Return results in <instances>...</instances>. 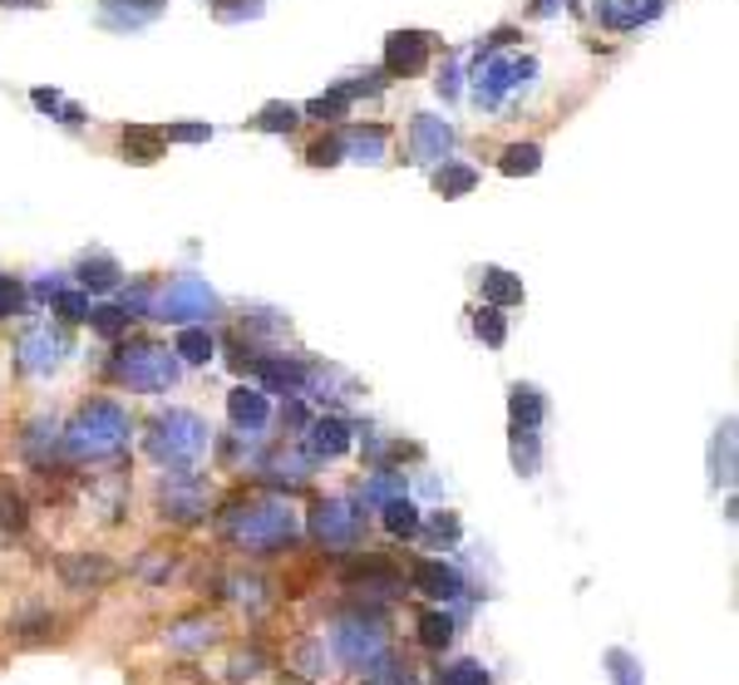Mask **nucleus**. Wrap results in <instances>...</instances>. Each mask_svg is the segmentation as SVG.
<instances>
[{"label":"nucleus","instance_id":"30","mask_svg":"<svg viewBox=\"0 0 739 685\" xmlns=\"http://www.w3.org/2000/svg\"><path fill=\"white\" fill-rule=\"evenodd\" d=\"M89 316H94V326L104 330V336H118V330H124V311H89Z\"/></svg>","mask_w":739,"mask_h":685},{"label":"nucleus","instance_id":"24","mask_svg":"<svg viewBox=\"0 0 739 685\" xmlns=\"http://www.w3.org/2000/svg\"><path fill=\"white\" fill-rule=\"evenodd\" d=\"M439 685H488V675H483L478 661H459V665H449V671L439 675Z\"/></svg>","mask_w":739,"mask_h":685},{"label":"nucleus","instance_id":"11","mask_svg":"<svg viewBox=\"0 0 739 685\" xmlns=\"http://www.w3.org/2000/svg\"><path fill=\"white\" fill-rule=\"evenodd\" d=\"M424 60H429V40H424V35H414V31L390 35V50H384V65H390L394 74H414V70H424Z\"/></svg>","mask_w":739,"mask_h":685},{"label":"nucleus","instance_id":"10","mask_svg":"<svg viewBox=\"0 0 739 685\" xmlns=\"http://www.w3.org/2000/svg\"><path fill=\"white\" fill-rule=\"evenodd\" d=\"M409 149H414V159H429V163L449 159L453 129H449L443 119H429V114H419V119H414V129H409Z\"/></svg>","mask_w":739,"mask_h":685},{"label":"nucleus","instance_id":"6","mask_svg":"<svg viewBox=\"0 0 739 685\" xmlns=\"http://www.w3.org/2000/svg\"><path fill=\"white\" fill-rule=\"evenodd\" d=\"M59 356H65V330L59 326H30L25 336H20V365L30 370V375H45V370L59 365Z\"/></svg>","mask_w":739,"mask_h":685},{"label":"nucleus","instance_id":"17","mask_svg":"<svg viewBox=\"0 0 739 685\" xmlns=\"http://www.w3.org/2000/svg\"><path fill=\"white\" fill-rule=\"evenodd\" d=\"M365 685H414V671L404 661H394V655H380L365 671Z\"/></svg>","mask_w":739,"mask_h":685},{"label":"nucleus","instance_id":"22","mask_svg":"<svg viewBox=\"0 0 739 685\" xmlns=\"http://www.w3.org/2000/svg\"><path fill=\"white\" fill-rule=\"evenodd\" d=\"M512 419L518 425H538L542 419V399H538V390H512Z\"/></svg>","mask_w":739,"mask_h":685},{"label":"nucleus","instance_id":"1","mask_svg":"<svg viewBox=\"0 0 739 685\" xmlns=\"http://www.w3.org/2000/svg\"><path fill=\"white\" fill-rule=\"evenodd\" d=\"M124 439H128V415L114 405V399H94V405H84L74 415V425H69V449L84 454V458L114 454Z\"/></svg>","mask_w":739,"mask_h":685},{"label":"nucleus","instance_id":"29","mask_svg":"<svg viewBox=\"0 0 739 685\" xmlns=\"http://www.w3.org/2000/svg\"><path fill=\"white\" fill-rule=\"evenodd\" d=\"M262 129H296V109L291 104H286V109L281 104H272V109L262 114Z\"/></svg>","mask_w":739,"mask_h":685},{"label":"nucleus","instance_id":"20","mask_svg":"<svg viewBox=\"0 0 739 685\" xmlns=\"http://www.w3.org/2000/svg\"><path fill=\"white\" fill-rule=\"evenodd\" d=\"M173 356H183V360H207L212 356V336L207 330H197V326H187L183 336H177V350Z\"/></svg>","mask_w":739,"mask_h":685},{"label":"nucleus","instance_id":"16","mask_svg":"<svg viewBox=\"0 0 739 685\" xmlns=\"http://www.w3.org/2000/svg\"><path fill=\"white\" fill-rule=\"evenodd\" d=\"M227 409H232V419H236L242 429H252V434L266 425V399H262V390H236Z\"/></svg>","mask_w":739,"mask_h":685},{"label":"nucleus","instance_id":"33","mask_svg":"<svg viewBox=\"0 0 739 685\" xmlns=\"http://www.w3.org/2000/svg\"><path fill=\"white\" fill-rule=\"evenodd\" d=\"M394 488H400V478H384V474H380L370 488H365V494H370V503H384V498H390Z\"/></svg>","mask_w":739,"mask_h":685},{"label":"nucleus","instance_id":"34","mask_svg":"<svg viewBox=\"0 0 739 685\" xmlns=\"http://www.w3.org/2000/svg\"><path fill=\"white\" fill-rule=\"evenodd\" d=\"M212 129H203V124H193V129H173L168 139H183V143H197V139H207Z\"/></svg>","mask_w":739,"mask_h":685},{"label":"nucleus","instance_id":"23","mask_svg":"<svg viewBox=\"0 0 739 685\" xmlns=\"http://www.w3.org/2000/svg\"><path fill=\"white\" fill-rule=\"evenodd\" d=\"M483 287H488V297L498 301V306H508V301H522V287L508 277V271H488V277H483Z\"/></svg>","mask_w":739,"mask_h":685},{"label":"nucleus","instance_id":"28","mask_svg":"<svg viewBox=\"0 0 739 685\" xmlns=\"http://www.w3.org/2000/svg\"><path fill=\"white\" fill-rule=\"evenodd\" d=\"M478 336L483 340H488V346H503V336H508V326H503V316H498V311H478Z\"/></svg>","mask_w":739,"mask_h":685},{"label":"nucleus","instance_id":"18","mask_svg":"<svg viewBox=\"0 0 739 685\" xmlns=\"http://www.w3.org/2000/svg\"><path fill=\"white\" fill-rule=\"evenodd\" d=\"M434 183H439L443 198H459V193H469L473 183H478V173L463 169V163H453V159H443V169L434 173Z\"/></svg>","mask_w":739,"mask_h":685},{"label":"nucleus","instance_id":"25","mask_svg":"<svg viewBox=\"0 0 739 685\" xmlns=\"http://www.w3.org/2000/svg\"><path fill=\"white\" fill-rule=\"evenodd\" d=\"M538 159H542L538 143H518V149L503 153V173H532L538 169Z\"/></svg>","mask_w":739,"mask_h":685},{"label":"nucleus","instance_id":"2","mask_svg":"<svg viewBox=\"0 0 739 685\" xmlns=\"http://www.w3.org/2000/svg\"><path fill=\"white\" fill-rule=\"evenodd\" d=\"M203 449H207V425L193 409H168L153 425V434H148V454H153L158 464H173V468L203 458Z\"/></svg>","mask_w":739,"mask_h":685},{"label":"nucleus","instance_id":"26","mask_svg":"<svg viewBox=\"0 0 739 685\" xmlns=\"http://www.w3.org/2000/svg\"><path fill=\"white\" fill-rule=\"evenodd\" d=\"M449 636H453V622H449V616H439V612L424 616V646H449Z\"/></svg>","mask_w":739,"mask_h":685},{"label":"nucleus","instance_id":"9","mask_svg":"<svg viewBox=\"0 0 739 685\" xmlns=\"http://www.w3.org/2000/svg\"><path fill=\"white\" fill-rule=\"evenodd\" d=\"M380 646H384L380 622H345L340 631H335V651H340L345 661H355V665L374 661V655H380Z\"/></svg>","mask_w":739,"mask_h":685},{"label":"nucleus","instance_id":"13","mask_svg":"<svg viewBox=\"0 0 739 685\" xmlns=\"http://www.w3.org/2000/svg\"><path fill=\"white\" fill-rule=\"evenodd\" d=\"M256 375H262L276 395H301V385H305V365H296V360H262Z\"/></svg>","mask_w":739,"mask_h":685},{"label":"nucleus","instance_id":"19","mask_svg":"<svg viewBox=\"0 0 739 685\" xmlns=\"http://www.w3.org/2000/svg\"><path fill=\"white\" fill-rule=\"evenodd\" d=\"M384 527H390V533H404V537H409L414 527H419V513H414V503H404V498H390V503H384Z\"/></svg>","mask_w":739,"mask_h":685},{"label":"nucleus","instance_id":"36","mask_svg":"<svg viewBox=\"0 0 739 685\" xmlns=\"http://www.w3.org/2000/svg\"><path fill=\"white\" fill-rule=\"evenodd\" d=\"M20 5H30V0H20Z\"/></svg>","mask_w":739,"mask_h":685},{"label":"nucleus","instance_id":"7","mask_svg":"<svg viewBox=\"0 0 739 685\" xmlns=\"http://www.w3.org/2000/svg\"><path fill=\"white\" fill-rule=\"evenodd\" d=\"M532 74H538V65L532 60H488L478 70V104H498L508 90H518V84H528Z\"/></svg>","mask_w":739,"mask_h":685},{"label":"nucleus","instance_id":"3","mask_svg":"<svg viewBox=\"0 0 739 685\" xmlns=\"http://www.w3.org/2000/svg\"><path fill=\"white\" fill-rule=\"evenodd\" d=\"M232 537L242 547H252V553H272V547L291 543L296 537V513L291 508H276V503H262V508H242V513H232Z\"/></svg>","mask_w":739,"mask_h":685},{"label":"nucleus","instance_id":"21","mask_svg":"<svg viewBox=\"0 0 739 685\" xmlns=\"http://www.w3.org/2000/svg\"><path fill=\"white\" fill-rule=\"evenodd\" d=\"M79 271H84V277H79V281H84V287H94V291H104V287H114V281H118V267H114V262H108V257H94V262H84V267H79Z\"/></svg>","mask_w":739,"mask_h":685},{"label":"nucleus","instance_id":"4","mask_svg":"<svg viewBox=\"0 0 739 685\" xmlns=\"http://www.w3.org/2000/svg\"><path fill=\"white\" fill-rule=\"evenodd\" d=\"M114 375L128 380L134 390H143V395H158V390H168L177 380V360H173V350L134 346V350H124V360L114 365Z\"/></svg>","mask_w":739,"mask_h":685},{"label":"nucleus","instance_id":"5","mask_svg":"<svg viewBox=\"0 0 739 685\" xmlns=\"http://www.w3.org/2000/svg\"><path fill=\"white\" fill-rule=\"evenodd\" d=\"M212 311H217L212 287H207V281H197V277H177L173 287H163V291H158V301H153V316L158 321H173V326H187V321L212 316Z\"/></svg>","mask_w":739,"mask_h":685},{"label":"nucleus","instance_id":"27","mask_svg":"<svg viewBox=\"0 0 739 685\" xmlns=\"http://www.w3.org/2000/svg\"><path fill=\"white\" fill-rule=\"evenodd\" d=\"M55 311H59L65 321H89V301L79 297V291H59V297H55Z\"/></svg>","mask_w":739,"mask_h":685},{"label":"nucleus","instance_id":"32","mask_svg":"<svg viewBox=\"0 0 739 685\" xmlns=\"http://www.w3.org/2000/svg\"><path fill=\"white\" fill-rule=\"evenodd\" d=\"M15 306H20V287L10 277H0V321H5Z\"/></svg>","mask_w":739,"mask_h":685},{"label":"nucleus","instance_id":"15","mask_svg":"<svg viewBox=\"0 0 739 685\" xmlns=\"http://www.w3.org/2000/svg\"><path fill=\"white\" fill-rule=\"evenodd\" d=\"M311 449L315 454H345V449H350V429L340 425V419H315L311 425Z\"/></svg>","mask_w":739,"mask_h":685},{"label":"nucleus","instance_id":"14","mask_svg":"<svg viewBox=\"0 0 739 685\" xmlns=\"http://www.w3.org/2000/svg\"><path fill=\"white\" fill-rule=\"evenodd\" d=\"M335 143H340L345 159H360V163H380L384 159V133L380 129H355V133H345V139H335Z\"/></svg>","mask_w":739,"mask_h":685},{"label":"nucleus","instance_id":"12","mask_svg":"<svg viewBox=\"0 0 739 685\" xmlns=\"http://www.w3.org/2000/svg\"><path fill=\"white\" fill-rule=\"evenodd\" d=\"M414 587H419L424 596H443V602L463 592L459 572H453V567H443V562H419V567H414Z\"/></svg>","mask_w":739,"mask_h":685},{"label":"nucleus","instance_id":"8","mask_svg":"<svg viewBox=\"0 0 739 685\" xmlns=\"http://www.w3.org/2000/svg\"><path fill=\"white\" fill-rule=\"evenodd\" d=\"M315 537H321V543H335V547L355 543V537H360V513H355L345 498L315 503Z\"/></svg>","mask_w":739,"mask_h":685},{"label":"nucleus","instance_id":"31","mask_svg":"<svg viewBox=\"0 0 739 685\" xmlns=\"http://www.w3.org/2000/svg\"><path fill=\"white\" fill-rule=\"evenodd\" d=\"M124 143H134L143 159H153V149H158V133H148V129H128L124 133Z\"/></svg>","mask_w":739,"mask_h":685},{"label":"nucleus","instance_id":"35","mask_svg":"<svg viewBox=\"0 0 739 685\" xmlns=\"http://www.w3.org/2000/svg\"><path fill=\"white\" fill-rule=\"evenodd\" d=\"M557 5H562V0H538V15H552Z\"/></svg>","mask_w":739,"mask_h":685}]
</instances>
